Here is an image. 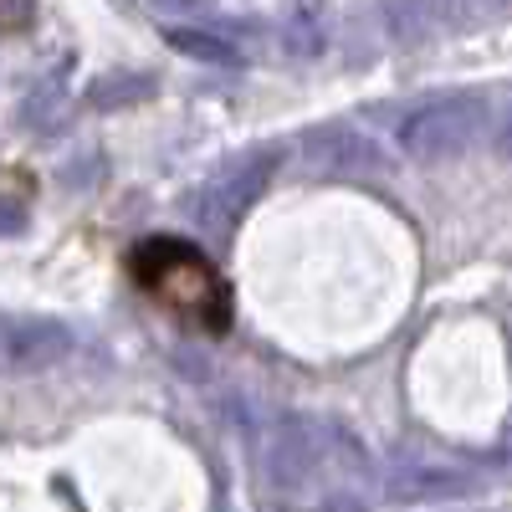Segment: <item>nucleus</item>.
<instances>
[{
    "mask_svg": "<svg viewBox=\"0 0 512 512\" xmlns=\"http://www.w3.org/2000/svg\"><path fill=\"white\" fill-rule=\"evenodd\" d=\"M267 492L303 512H354L374 492L369 451L323 415H282L256 441Z\"/></svg>",
    "mask_w": 512,
    "mask_h": 512,
    "instance_id": "nucleus-1",
    "label": "nucleus"
},
{
    "mask_svg": "<svg viewBox=\"0 0 512 512\" xmlns=\"http://www.w3.org/2000/svg\"><path fill=\"white\" fill-rule=\"evenodd\" d=\"M134 282L164 303L169 313L190 318L195 328L205 333H226L231 328V292L216 272L205 251H195L190 241H169V236H154L134 251Z\"/></svg>",
    "mask_w": 512,
    "mask_h": 512,
    "instance_id": "nucleus-2",
    "label": "nucleus"
},
{
    "mask_svg": "<svg viewBox=\"0 0 512 512\" xmlns=\"http://www.w3.org/2000/svg\"><path fill=\"white\" fill-rule=\"evenodd\" d=\"M482 98L472 93H446V98H431L420 103L415 113H405L400 123V149L420 164H441V159H456L477 144L482 134Z\"/></svg>",
    "mask_w": 512,
    "mask_h": 512,
    "instance_id": "nucleus-3",
    "label": "nucleus"
},
{
    "mask_svg": "<svg viewBox=\"0 0 512 512\" xmlns=\"http://www.w3.org/2000/svg\"><path fill=\"white\" fill-rule=\"evenodd\" d=\"M272 169H277V149H251V154L231 159L221 175L205 185V195H200V205H195V216H200L210 231H216V236L236 231L246 210L262 200V190H267V180H272Z\"/></svg>",
    "mask_w": 512,
    "mask_h": 512,
    "instance_id": "nucleus-4",
    "label": "nucleus"
},
{
    "mask_svg": "<svg viewBox=\"0 0 512 512\" xmlns=\"http://www.w3.org/2000/svg\"><path fill=\"white\" fill-rule=\"evenodd\" d=\"M303 169L318 180H364V175H379L384 164V149L379 139L359 134V128L349 123H328V128H313V134L303 139Z\"/></svg>",
    "mask_w": 512,
    "mask_h": 512,
    "instance_id": "nucleus-5",
    "label": "nucleus"
},
{
    "mask_svg": "<svg viewBox=\"0 0 512 512\" xmlns=\"http://www.w3.org/2000/svg\"><path fill=\"white\" fill-rule=\"evenodd\" d=\"M72 354V328L52 318H0V374H41Z\"/></svg>",
    "mask_w": 512,
    "mask_h": 512,
    "instance_id": "nucleus-6",
    "label": "nucleus"
},
{
    "mask_svg": "<svg viewBox=\"0 0 512 512\" xmlns=\"http://www.w3.org/2000/svg\"><path fill=\"white\" fill-rule=\"evenodd\" d=\"M169 41H175L180 52H190V57H205V62H236V47H231V41H221V36L175 26V31H169Z\"/></svg>",
    "mask_w": 512,
    "mask_h": 512,
    "instance_id": "nucleus-7",
    "label": "nucleus"
},
{
    "mask_svg": "<svg viewBox=\"0 0 512 512\" xmlns=\"http://www.w3.org/2000/svg\"><path fill=\"white\" fill-rule=\"evenodd\" d=\"M26 226V210L16 205V200H0V236H11V231H21Z\"/></svg>",
    "mask_w": 512,
    "mask_h": 512,
    "instance_id": "nucleus-8",
    "label": "nucleus"
}]
</instances>
